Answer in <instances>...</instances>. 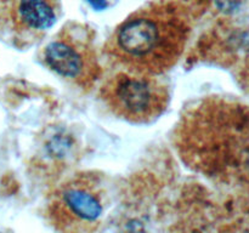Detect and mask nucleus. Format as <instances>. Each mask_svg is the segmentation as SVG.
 <instances>
[{
  "label": "nucleus",
  "instance_id": "2",
  "mask_svg": "<svg viewBox=\"0 0 249 233\" xmlns=\"http://www.w3.org/2000/svg\"><path fill=\"white\" fill-rule=\"evenodd\" d=\"M44 65L84 91H90L102 69L95 45V32L88 24L70 21L41 51Z\"/></svg>",
  "mask_w": 249,
  "mask_h": 233
},
{
  "label": "nucleus",
  "instance_id": "5",
  "mask_svg": "<svg viewBox=\"0 0 249 233\" xmlns=\"http://www.w3.org/2000/svg\"><path fill=\"white\" fill-rule=\"evenodd\" d=\"M104 211L101 191L92 175H75L62 184L53 201V216L62 225L97 221Z\"/></svg>",
  "mask_w": 249,
  "mask_h": 233
},
{
  "label": "nucleus",
  "instance_id": "6",
  "mask_svg": "<svg viewBox=\"0 0 249 233\" xmlns=\"http://www.w3.org/2000/svg\"><path fill=\"white\" fill-rule=\"evenodd\" d=\"M204 1L213 5L218 11L224 12V14H230V12L236 11V9L240 7L243 0H204Z\"/></svg>",
  "mask_w": 249,
  "mask_h": 233
},
{
  "label": "nucleus",
  "instance_id": "1",
  "mask_svg": "<svg viewBox=\"0 0 249 233\" xmlns=\"http://www.w3.org/2000/svg\"><path fill=\"white\" fill-rule=\"evenodd\" d=\"M191 32L187 5L179 0H152L113 29L104 50L125 70L157 77L179 62Z\"/></svg>",
  "mask_w": 249,
  "mask_h": 233
},
{
  "label": "nucleus",
  "instance_id": "3",
  "mask_svg": "<svg viewBox=\"0 0 249 233\" xmlns=\"http://www.w3.org/2000/svg\"><path fill=\"white\" fill-rule=\"evenodd\" d=\"M100 97L118 118L131 124H148L164 113L170 94L156 75L124 69L105 80Z\"/></svg>",
  "mask_w": 249,
  "mask_h": 233
},
{
  "label": "nucleus",
  "instance_id": "4",
  "mask_svg": "<svg viewBox=\"0 0 249 233\" xmlns=\"http://www.w3.org/2000/svg\"><path fill=\"white\" fill-rule=\"evenodd\" d=\"M60 14V0H0V29L17 48H26L41 40Z\"/></svg>",
  "mask_w": 249,
  "mask_h": 233
}]
</instances>
